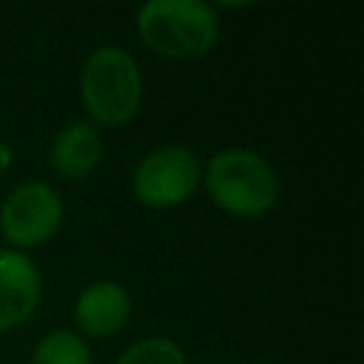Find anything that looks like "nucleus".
<instances>
[{
	"label": "nucleus",
	"mask_w": 364,
	"mask_h": 364,
	"mask_svg": "<svg viewBox=\"0 0 364 364\" xmlns=\"http://www.w3.org/2000/svg\"><path fill=\"white\" fill-rule=\"evenodd\" d=\"M136 28L151 51L173 60L199 57L219 37L216 11L199 0H151L139 9Z\"/></svg>",
	"instance_id": "nucleus-1"
},
{
	"label": "nucleus",
	"mask_w": 364,
	"mask_h": 364,
	"mask_svg": "<svg viewBox=\"0 0 364 364\" xmlns=\"http://www.w3.org/2000/svg\"><path fill=\"white\" fill-rule=\"evenodd\" d=\"M205 185L210 199L242 219L264 216L279 196V182L273 168L253 151L230 148L219 151L205 171Z\"/></svg>",
	"instance_id": "nucleus-2"
},
{
	"label": "nucleus",
	"mask_w": 364,
	"mask_h": 364,
	"mask_svg": "<svg viewBox=\"0 0 364 364\" xmlns=\"http://www.w3.org/2000/svg\"><path fill=\"white\" fill-rule=\"evenodd\" d=\"M82 105L102 125L134 119L142 102V77L134 57L117 46L97 48L82 68Z\"/></svg>",
	"instance_id": "nucleus-3"
},
{
	"label": "nucleus",
	"mask_w": 364,
	"mask_h": 364,
	"mask_svg": "<svg viewBox=\"0 0 364 364\" xmlns=\"http://www.w3.org/2000/svg\"><path fill=\"white\" fill-rule=\"evenodd\" d=\"M199 176L202 165L191 148L162 145L136 165L134 193L148 208H173L196 191Z\"/></svg>",
	"instance_id": "nucleus-4"
},
{
	"label": "nucleus",
	"mask_w": 364,
	"mask_h": 364,
	"mask_svg": "<svg viewBox=\"0 0 364 364\" xmlns=\"http://www.w3.org/2000/svg\"><path fill=\"white\" fill-rule=\"evenodd\" d=\"M63 222V202L54 188L43 182H26L9 193L0 210L3 236L17 247H31L57 233Z\"/></svg>",
	"instance_id": "nucleus-5"
},
{
	"label": "nucleus",
	"mask_w": 364,
	"mask_h": 364,
	"mask_svg": "<svg viewBox=\"0 0 364 364\" xmlns=\"http://www.w3.org/2000/svg\"><path fill=\"white\" fill-rule=\"evenodd\" d=\"M40 273L17 250H0V333L23 324L40 301Z\"/></svg>",
	"instance_id": "nucleus-6"
},
{
	"label": "nucleus",
	"mask_w": 364,
	"mask_h": 364,
	"mask_svg": "<svg viewBox=\"0 0 364 364\" xmlns=\"http://www.w3.org/2000/svg\"><path fill=\"white\" fill-rule=\"evenodd\" d=\"M128 313H131V299L125 287L114 282H97L80 293L74 307V321L85 336L105 338L125 327Z\"/></svg>",
	"instance_id": "nucleus-7"
},
{
	"label": "nucleus",
	"mask_w": 364,
	"mask_h": 364,
	"mask_svg": "<svg viewBox=\"0 0 364 364\" xmlns=\"http://www.w3.org/2000/svg\"><path fill=\"white\" fill-rule=\"evenodd\" d=\"M102 156V145L97 131L88 122H71L65 125L51 145V165L65 179H82L88 176Z\"/></svg>",
	"instance_id": "nucleus-8"
},
{
	"label": "nucleus",
	"mask_w": 364,
	"mask_h": 364,
	"mask_svg": "<svg viewBox=\"0 0 364 364\" xmlns=\"http://www.w3.org/2000/svg\"><path fill=\"white\" fill-rule=\"evenodd\" d=\"M31 364H91V350L80 336L57 330L37 344Z\"/></svg>",
	"instance_id": "nucleus-9"
},
{
	"label": "nucleus",
	"mask_w": 364,
	"mask_h": 364,
	"mask_svg": "<svg viewBox=\"0 0 364 364\" xmlns=\"http://www.w3.org/2000/svg\"><path fill=\"white\" fill-rule=\"evenodd\" d=\"M117 364H188L185 361V353L179 344H173L171 338H142L136 341L134 347H128Z\"/></svg>",
	"instance_id": "nucleus-10"
},
{
	"label": "nucleus",
	"mask_w": 364,
	"mask_h": 364,
	"mask_svg": "<svg viewBox=\"0 0 364 364\" xmlns=\"http://www.w3.org/2000/svg\"><path fill=\"white\" fill-rule=\"evenodd\" d=\"M9 165H11V148L6 142H0V176L9 171Z\"/></svg>",
	"instance_id": "nucleus-11"
}]
</instances>
